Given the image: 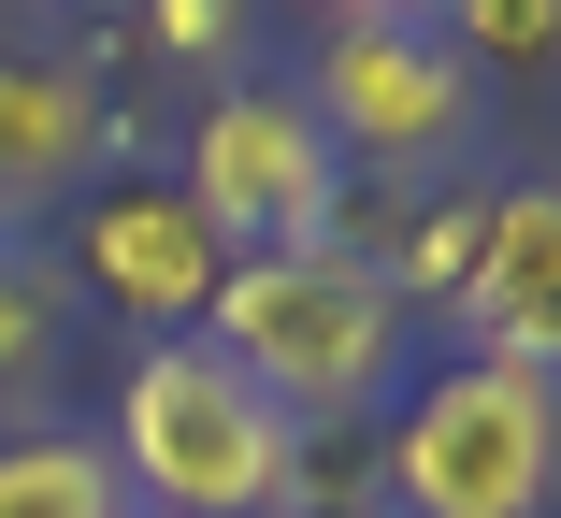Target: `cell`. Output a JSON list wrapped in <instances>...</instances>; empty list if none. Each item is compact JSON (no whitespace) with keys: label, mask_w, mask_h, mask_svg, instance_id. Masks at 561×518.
<instances>
[{"label":"cell","mask_w":561,"mask_h":518,"mask_svg":"<svg viewBox=\"0 0 561 518\" xmlns=\"http://www.w3.org/2000/svg\"><path fill=\"white\" fill-rule=\"evenodd\" d=\"M403 332H417V318L389 302V274H375L360 245H274V260H231V274H216V302H202V346L231 360L302 447L403 403V360H417Z\"/></svg>","instance_id":"1"},{"label":"cell","mask_w":561,"mask_h":518,"mask_svg":"<svg viewBox=\"0 0 561 518\" xmlns=\"http://www.w3.org/2000/svg\"><path fill=\"white\" fill-rule=\"evenodd\" d=\"M101 447L130 475V518H302L317 504V447L216 346H130Z\"/></svg>","instance_id":"2"},{"label":"cell","mask_w":561,"mask_h":518,"mask_svg":"<svg viewBox=\"0 0 561 518\" xmlns=\"http://www.w3.org/2000/svg\"><path fill=\"white\" fill-rule=\"evenodd\" d=\"M389 518H547L561 504V389L504 375V360H446L389 403V461H375Z\"/></svg>","instance_id":"3"},{"label":"cell","mask_w":561,"mask_h":518,"mask_svg":"<svg viewBox=\"0 0 561 518\" xmlns=\"http://www.w3.org/2000/svg\"><path fill=\"white\" fill-rule=\"evenodd\" d=\"M187 217L231 245V260H274V245H346V159H331L317 101L302 87H216L187 116Z\"/></svg>","instance_id":"4"},{"label":"cell","mask_w":561,"mask_h":518,"mask_svg":"<svg viewBox=\"0 0 561 518\" xmlns=\"http://www.w3.org/2000/svg\"><path fill=\"white\" fill-rule=\"evenodd\" d=\"M302 101H317V130H331V159L346 173H446L476 130H490V101H476V58L446 44L432 15L417 30H331L317 44V72H302Z\"/></svg>","instance_id":"5"},{"label":"cell","mask_w":561,"mask_h":518,"mask_svg":"<svg viewBox=\"0 0 561 518\" xmlns=\"http://www.w3.org/2000/svg\"><path fill=\"white\" fill-rule=\"evenodd\" d=\"M216 274H231V245H216L187 217V187H87V217H72V288H101L130 332H202V302Z\"/></svg>","instance_id":"6"},{"label":"cell","mask_w":561,"mask_h":518,"mask_svg":"<svg viewBox=\"0 0 561 518\" xmlns=\"http://www.w3.org/2000/svg\"><path fill=\"white\" fill-rule=\"evenodd\" d=\"M446 318H461V360H504V375L561 389V187H490L476 274H461Z\"/></svg>","instance_id":"7"},{"label":"cell","mask_w":561,"mask_h":518,"mask_svg":"<svg viewBox=\"0 0 561 518\" xmlns=\"http://www.w3.org/2000/svg\"><path fill=\"white\" fill-rule=\"evenodd\" d=\"M101 145H116V116H101L87 58H30V44H0V217L87 202Z\"/></svg>","instance_id":"8"},{"label":"cell","mask_w":561,"mask_h":518,"mask_svg":"<svg viewBox=\"0 0 561 518\" xmlns=\"http://www.w3.org/2000/svg\"><path fill=\"white\" fill-rule=\"evenodd\" d=\"M0 518H130V475L101 433H15L0 447Z\"/></svg>","instance_id":"9"},{"label":"cell","mask_w":561,"mask_h":518,"mask_svg":"<svg viewBox=\"0 0 561 518\" xmlns=\"http://www.w3.org/2000/svg\"><path fill=\"white\" fill-rule=\"evenodd\" d=\"M476 231H490V202L476 187H446V202H417V217L389 231V302H403V318H446V302H461V274H476Z\"/></svg>","instance_id":"10"},{"label":"cell","mask_w":561,"mask_h":518,"mask_svg":"<svg viewBox=\"0 0 561 518\" xmlns=\"http://www.w3.org/2000/svg\"><path fill=\"white\" fill-rule=\"evenodd\" d=\"M72 332V260H30L15 231H0V389H30Z\"/></svg>","instance_id":"11"},{"label":"cell","mask_w":561,"mask_h":518,"mask_svg":"<svg viewBox=\"0 0 561 518\" xmlns=\"http://www.w3.org/2000/svg\"><path fill=\"white\" fill-rule=\"evenodd\" d=\"M432 30L476 58V87L490 72H547L561 58V0H432Z\"/></svg>","instance_id":"12"},{"label":"cell","mask_w":561,"mask_h":518,"mask_svg":"<svg viewBox=\"0 0 561 518\" xmlns=\"http://www.w3.org/2000/svg\"><path fill=\"white\" fill-rule=\"evenodd\" d=\"M245 15H260V0H145V44L173 72H231L245 58Z\"/></svg>","instance_id":"13"},{"label":"cell","mask_w":561,"mask_h":518,"mask_svg":"<svg viewBox=\"0 0 561 518\" xmlns=\"http://www.w3.org/2000/svg\"><path fill=\"white\" fill-rule=\"evenodd\" d=\"M302 15H317V30H417L432 0H302Z\"/></svg>","instance_id":"14"},{"label":"cell","mask_w":561,"mask_h":518,"mask_svg":"<svg viewBox=\"0 0 561 518\" xmlns=\"http://www.w3.org/2000/svg\"><path fill=\"white\" fill-rule=\"evenodd\" d=\"M302 518H389V504H302Z\"/></svg>","instance_id":"15"}]
</instances>
